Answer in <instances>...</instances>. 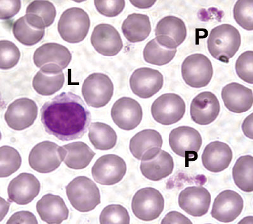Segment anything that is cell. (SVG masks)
<instances>
[{
    "mask_svg": "<svg viewBox=\"0 0 253 224\" xmlns=\"http://www.w3.org/2000/svg\"><path fill=\"white\" fill-rule=\"evenodd\" d=\"M111 116L119 128L130 131L141 123L143 112L138 102L130 97H123L113 105Z\"/></svg>",
    "mask_w": 253,
    "mask_h": 224,
    "instance_id": "cell-13",
    "label": "cell"
},
{
    "mask_svg": "<svg viewBox=\"0 0 253 224\" xmlns=\"http://www.w3.org/2000/svg\"><path fill=\"white\" fill-rule=\"evenodd\" d=\"M177 49L164 48L158 44L155 38L146 44L143 56L144 60L148 64L162 66L170 63L175 57Z\"/></svg>",
    "mask_w": 253,
    "mask_h": 224,
    "instance_id": "cell-33",
    "label": "cell"
},
{
    "mask_svg": "<svg viewBox=\"0 0 253 224\" xmlns=\"http://www.w3.org/2000/svg\"><path fill=\"white\" fill-rule=\"evenodd\" d=\"M36 210L42 221L47 224H61L69 217V209L60 196L47 194L36 204Z\"/></svg>",
    "mask_w": 253,
    "mask_h": 224,
    "instance_id": "cell-26",
    "label": "cell"
},
{
    "mask_svg": "<svg viewBox=\"0 0 253 224\" xmlns=\"http://www.w3.org/2000/svg\"><path fill=\"white\" fill-rule=\"evenodd\" d=\"M126 171L125 161L115 155L101 156L92 168V175L98 184L113 185L121 182Z\"/></svg>",
    "mask_w": 253,
    "mask_h": 224,
    "instance_id": "cell-11",
    "label": "cell"
},
{
    "mask_svg": "<svg viewBox=\"0 0 253 224\" xmlns=\"http://www.w3.org/2000/svg\"><path fill=\"white\" fill-rule=\"evenodd\" d=\"M122 31L128 42H142L145 40L151 33L150 18L147 15L132 13L124 20L122 25Z\"/></svg>",
    "mask_w": 253,
    "mask_h": 224,
    "instance_id": "cell-28",
    "label": "cell"
},
{
    "mask_svg": "<svg viewBox=\"0 0 253 224\" xmlns=\"http://www.w3.org/2000/svg\"><path fill=\"white\" fill-rule=\"evenodd\" d=\"M65 150V164L72 169H83L90 164L95 153L83 142H73L63 146Z\"/></svg>",
    "mask_w": 253,
    "mask_h": 224,
    "instance_id": "cell-29",
    "label": "cell"
},
{
    "mask_svg": "<svg viewBox=\"0 0 253 224\" xmlns=\"http://www.w3.org/2000/svg\"><path fill=\"white\" fill-rule=\"evenodd\" d=\"M234 17L237 24L247 31L253 30V1H238L235 4Z\"/></svg>",
    "mask_w": 253,
    "mask_h": 224,
    "instance_id": "cell-37",
    "label": "cell"
},
{
    "mask_svg": "<svg viewBox=\"0 0 253 224\" xmlns=\"http://www.w3.org/2000/svg\"><path fill=\"white\" fill-rule=\"evenodd\" d=\"M65 75L59 65L49 64L44 65L36 73L33 80V87L38 94L49 96L62 89Z\"/></svg>",
    "mask_w": 253,
    "mask_h": 224,
    "instance_id": "cell-22",
    "label": "cell"
},
{
    "mask_svg": "<svg viewBox=\"0 0 253 224\" xmlns=\"http://www.w3.org/2000/svg\"><path fill=\"white\" fill-rule=\"evenodd\" d=\"M22 158L17 149L8 146L0 148V177L6 178L19 170Z\"/></svg>",
    "mask_w": 253,
    "mask_h": 224,
    "instance_id": "cell-34",
    "label": "cell"
},
{
    "mask_svg": "<svg viewBox=\"0 0 253 224\" xmlns=\"http://www.w3.org/2000/svg\"><path fill=\"white\" fill-rule=\"evenodd\" d=\"M12 31L16 39L26 46L38 44L45 35V29L40 28L26 15L16 20L13 25Z\"/></svg>",
    "mask_w": 253,
    "mask_h": 224,
    "instance_id": "cell-30",
    "label": "cell"
},
{
    "mask_svg": "<svg viewBox=\"0 0 253 224\" xmlns=\"http://www.w3.org/2000/svg\"><path fill=\"white\" fill-rule=\"evenodd\" d=\"M89 138L95 149L107 151L116 146L117 135L114 129L103 123H91L89 128Z\"/></svg>",
    "mask_w": 253,
    "mask_h": 224,
    "instance_id": "cell-32",
    "label": "cell"
},
{
    "mask_svg": "<svg viewBox=\"0 0 253 224\" xmlns=\"http://www.w3.org/2000/svg\"><path fill=\"white\" fill-rule=\"evenodd\" d=\"M235 184L242 191H253V157L242 156L237 160L232 169Z\"/></svg>",
    "mask_w": 253,
    "mask_h": 224,
    "instance_id": "cell-31",
    "label": "cell"
},
{
    "mask_svg": "<svg viewBox=\"0 0 253 224\" xmlns=\"http://www.w3.org/2000/svg\"><path fill=\"white\" fill-rule=\"evenodd\" d=\"M91 41L96 52L107 56H116L123 48L121 35L110 24H101L95 27Z\"/></svg>",
    "mask_w": 253,
    "mask_h": 224,
    "instance_id": "cell-18",
    "label": "cell"
},
{
    "mask_svg": "<svg viewBox=\"0 0 253 224\" xmlns=\"http://www.w3.org/2000/svg\"><path fill=\"white\" fill-rule=\"evenodd\" d=\"M163 144L162 135L157 130H142L132 138L130 151L137 160L147 161L152 159L159 153Z\"/></svg>",
    "mask_w": 253,
    "mask_h": 224,
    "instance_id": "cell-19",
    "label": "cell"
},
{
    "mask_svg": "<svg viewBox=\"0 0 253 224\" xmlns=\"http://www.w3.org/2000/svg\"><path fill=\"white\" fill-rule=\"evenodd\" d=\"M130 2L135 7L140 9L151 8L156 3L155 0L154 1H130Z\"/></svg>",
    "mask_w": 253,
    "mask_h": 224,
    "instance_id": "cell-45",
    "label": "cell"
},
{
    "mask_svg": "<svg viewBox=\"0 0 253 224\" xmlns=\"http://www.w3.org/2000/svg\"><path fill=\"white\" fill-rule=\"evenodd\" d=\"M220 104L217 97L211 92H203L194 97L190 107L192 119L200 125H208L217 119Z\"/></svg>",
    "mask_w": 253,
    "mask_h": 224,
    "instance_id": "cell-16",
    "label": "cell"
},
{
    "mask_svg": "<svg viewBox=\"0 0 253 224\" xmlns=\"http://www.w3.org/2000/svg\"><path fill=\"white\" fill-rule=\"evenodd\" d=\"M235 68L239 78L253 84V52L248 51L242 53L237 58Z\"/></svg>",
    "mask_w": 253,
    "mask_h": 224,
    "instance_id": "cell-39",
    "label": "cell"
},
{
    "mask_svg": "<svg viewBox=\"0 0 253 224\" xmlns=\"http://www.w3.org/2000/svg\"><path fill=\"white\" fill-rule=\"evenodd\" d=\"M211 195L202 186L187 187L178 196V205L187 214L193 217L205 216L209 211Z\"/></svg>",
    "mask_w": 253,
    "mask_h": 224,
    "instance_id": "cell-21",
    "label": "cell"
},
{
    "mask_svg": "<svg viewBox=\"0 0 253 224\" xmlns=\"http://www.w3.org/2000/svg\"><path fill=\"white\" fill-rule=\"evenodd\" d=\"M38 221L33 213L29 211H20L15 213L8 219L6 224H37Z\"/></svg>",
    "mask_w": 253,
    "mask_h": 224,
    "instance_id": "cell-42",
    "label": "cell"
},
{
    "mask_svg": "<svg viewBox=\"0 0 253 224\" xmlns=\"http://www.w3.org/2000/svg\"><path fill=\"white\" fill-rule=\"evenodd\" d=\"M40 189V183L36 176L31 173L20 174L9 184V200L18 205H28L38 196Z\"/></svg>",
    "mask_w": 253,
    "mask_h": 224,
    "instance_id": "cell-20",
    "label": "cell"
},
{
    "mask_svg": "<svg viewBox=\"0 0 253 224\" xmlns=\"http://www.w3.org/2000/svg\"><path fill=\"white\" fill-rule=\"evenodd\" d=\"M130 217L128 210L121 205L112 204L104 208L99 217L101 224H129Z\"/></svg>",
    "mask_w": 253,
    "mask_h": 224,
    "instance_id": "cell-38",
    "label": "cell"
},
{
    "mask_svg": "<svg viewBox=\"0 0 253 224\" xmlns=\"http://www.w3.org/2000/svg\"><path fill=\"white\" fill-rule=\"evenodd\" d=\"M97 11L107 17H115L121 14L125 8V1H94Z\"/></svg>",
    "mask_w": 253,
    "mask_h": 224,
    "instance_id": "cell-40",
    "label": "cell"
},
{
    "mask_svg": "<svg viewBox=\"0 0 253 224\" xmlns=\"http://www.w3.org/2000/svg\"><path fill=\"white\" fill-rule=\"evenodd\" d=\"M161 224H192V221L181 213L177 211H171L164 217Z\"/></svg>",
    "mask_w": 253,
    "mask_h": 224,
    "instance_id": "cell-43",
    "label": "cell"
},
{
    "mask_svg": "<svg viewBox=\"0 0 253 224\" xmlns=\"http://www.w3.org/2000/svg\"><path fill=\"white\" fill-rule=\"evenodd\" d=\"M164 85V77L158 70L142 67L135 70L130 78L131 90L142 99L155 96Z\"/></svg>",
    "mask_w": 253,
    "mask_h": 224,
    "instance_id": "cell-15",
    "label": "cell"
},
{
    "mask_svg": "<svg viewBox=\"0 0 253 224\" xmlns=\"http://www.w3.org/2000/svg\"><path fill=\"white\" fill-rule=\"evenodd\" d=\"M65 157L62 147L50 141L36 144L29 155V164L31 168L40 173H49L60 166Z\"/></svg>",
    "mask_w": 253,
    "mask_h": 224,
    "instance_id": "cell-5",
    "label": "cell"
},
{
    "mask_svg": "<svg viewBox=\"0 0 253 224\" xmlns=\"http://www.w3.org/2000/svg\"><path fill=\"white\" fill-rule=\"evenodd\" d=\"M174 161L170 154L160 150L155 158L150 160L141 161L140 165L142 175L147 179L157 182L172 174Z\"/></svg>",
    "mask_w": 253,
    "mask_h": 224,
    "instance_id": "cell-27",
    "label": "cell"
},
{
    "mask_svg": "<svg viewBox=\"0 0 253 224\" xmlns=\"http://www.w3.org/2000/svg\"><path fill=\"white\" fill-rule=\"evenodd\" d=\"M169 144L174 153L189 161L197 159L202 145V138L198 130L190 126H179L169 135Z\"/></svg>",
    "mask_w": 253,
    "mask_h": 224,
    "instance_id": "cell-10",
    "label": "cell"
},
{
    "mask_svg": "<svg viewBox=\"0 0 253 224\" xmlns=\"http://www.w3.org/2000/svg\"><path fill=\"white\" fill-rule=\"evenodd\" d=\"M72 60V54L69 50L56 43H47L36 50L33 55L34 64L38 68L44 65L55 64L62 69H66Z\"/></svg>",
    "mask_w": 253,
    "mask_h": 224,
    "instance_id": "cell-24",
    "label": "cell"
},
{
    "mask_svg": "<svg viewBox=\"0 0 253 224\" xmlns=\"http://www.w3.org/2000/svg\"><path fill=\"white\" fill-rule=\"evenodd\" d=\"M20 9V1H0V19H11L19 12Z\"/></svg>",
    "mask_w": 253,
    "mask_h": 224,
    "instance_id": "cell-41",
    "label": "cell"
},
{
    "mask_svg": "<svg viewBox=\"0 0 253 224\" xmlns=\"http://www.w3.org/2000/svg\"><path fill=\"white\" fill-rule=\"evenodd\" d=\"M243 208L244 201L240 194L232 190H225L214 200L211 215L218 221L231 223L240 216Z\"/></svg>",
    "mask_w": 253,
    "mask_h": 224,
    "instance_id": "cell-17",
    "label": "cell"
},
{
    "mask_svg": "<svg viewBox=\"0 0 253 224\" xmlns=\"http://www.w3.org/2000/svg\"><path fill=\"white\" fill-rule=\"evenodd\" d=\"M91 20L86 12L80 8L67 9L58 23V31L63 40L71 44L82 42L89 33Z\"/></svg>",
    "mask_w": 253,
    "mask_h": 224,
    "instance_id": "cell-4",
    "label": "cell"
},
{
    "mask_svg": "<svg viewBox=\"0 0 253 224\" xmlns=\"http://www.w3.org/2000/svg\"><path fill=\"white\" fill-rule=\"evenodd\" d=\"M41 121L48 134L62 141H71L87 132L91 114L78 95L63 92L42 106Z\"/></svg>",
    "mask_w": 253,
    "mask_h": 224,
    "instance_id": "cell-1",
    "label": "cell"
},
{
    "mask_svg": "<svg viewBox=\"0 0 253 224\" xmlns=\"http://www.w3.org/2000/svg\"><path fill=\"white\" fill-rule=\"evenodd\" d=\"M26 14L33 15L40 18L46 28L53 24L56 16V10L50 1H35L31 2L26 9Z\"/></svg>",
    "mask_w": 253,
    "mask_h": 224,
    "instance_id": "cell-35",
    "label": "cell"
},
{
    "mask_svg": "<svg viewBox=\"0 0 253 224\" xmlns=\"http://www.w3.org/2000/svg\"><path fill=\"white\" fill-rule=\"evenodd\" d=\"M233 158L232 149L220 141L210 142L206 146L202 156L203 166L212 173H220L229 167Z\"/></svg>",
    "mask_w": 253,
    "mask_h": 224,
    "instance_id": "cell-23",
    "label": "cell"
},
{
    "mask_svg": "<svg viewBox=\"0 0 253 224\" xmlns=\"http://www.w3.org/2000/svg\"><path fill=\"white\" fill-rule=\"evenodd\" d=\"M164 203L161 192L153 187H146L139 190L133 197L132 212L140 220H155L164 210Z\"/></svg>",
    "mask_w": 253,
    "mask_h": 224,
    "instance_id": "cell-9",
    "label": "cell"
},
{
    "mask_svg": "<svg viewBox=\"0 0 253 224\" xmlns=\"http://www.w3.org/2000/svg\"><path fill=\"white\" fill-rule=\"evenodd\" d=\"M38 106L35 101L22 97L8 106L4 119L9 127L13 130H26L35 123L38 116Z\"/></svg>",
    "mask_w": 253,
    "mask_h": 224,
    "instance_id": "cell-12",
    "label": "cell"
},
{
    "mask_svg": "<svg viewBox=\"0 0 253 224\" xmlns=\"http://www.w3.org/2000/svg\"><path fill=\"white\" fill-rule=\"evenodd\" d=\"M221 97L226 108L236 114L248 112L253 106L252 90L238 83L225 86L221 92Z\"/></svg>",
    "mask_w": 253,
    "mask_h": 224,
    "instance_id": "cell-25",
    "label": "cell"
},
{
    "mask_svg": "<svg viewBox=\"0 0 253 224\" xmlns=\"http://www.w3.org/2000/svg\"><path fill=\"white\" fill-rule=\"evenodd\" d=\"M242 130L244 134L250 139H253V114L246 117L242 124Z\"/></svg>",
    "mask_w": 253,
    "mask_h": 224,
    "instance_id": "cell-44",
    "label": "cell"
},
{
    "mask_svg": "<svg viewBox=\"0 0 253 224\" xmlns=\"http://www.w3.org/2000/svg\"><path fill=\"white\" fill-rule=\"evenodd\" d=\"M114 87L107 74L93 73L87 77L82 86V94L88 106L103 108L114 95Z\"/></svg>",
    "mask_w": 253,
    "mask_h": 224,
    "instance_id": "cell-8",
    "label": "cell"
},
{
    "mask_svg": "<svg viewBox=\"0 0 253 224\" xmlns=\"http://www.w3.org/2000/svg\"><path fill=\"white\" fill-rule=\"evenodd\" d=\"M182 76L185 83L189 87H205L213 78V65L203 54H191L182 63Z\"/></svg>",
    "mask_w": 253,
    "mask_h": 224,
    "instance_id": "cell-7",
    "label": "cell"
},
{
    "mask_svg": "<svg viewBox=\"0 0 253 224\" xmlns=\"http://www.w3.org/2000/svg\"><path fill=\"white\" fill-rule=\"evenodd\" d=\"M155 40L164 48L173 50L184 42L187 36V28L180 18L167 16L158 22L155 29Z\"/></svg>",
    "mask_w": 253,
    "mask_h": 224,
    "instance_id": "cell-14",
    "label": "cell"
},
{
    "mask_svg": "<svg viewBox=\"0 0 253 224\" xmlns=\"http://www.w3.org/2000/svg\"><path fill=\"white\" fill-rule=\"evenodd\" d=\"M20 52L15 44L8 40L0 41V68L8 70L19 62Z\"/></svg>",
    "mask_w": 253,
    "mask_h": 224,
    "instance_id": "cell-36",
    "label": "cell"
},
{
    "mask_svg": "<svg viewBox=\"0 0 253 224\" xmlns=\"http://www.w3.org/2000/svg\"><path fill=\"white\" fill-rule=\"evenodd\" d=\"M186 106L179 95L169 93L158 97L151 106L153 119L162 125L168 126L181 120L186 113Z\"/></svg>",
    "mask_w": 253,
    "mask_h": 224,
    "instance_id": "cell-6",
    "label": "cell"
},
{
    "mask_svg": "<svg viewBox=\"0 0 253 224\" xmlns=\"http://www.w3.org/2000/svg\"><path fill=\"white\" fill-rule=\"evenodd\" d=\"M68 199L72 207L81 212L92 211L101 203L98 187L90 178L78 176L66 187Z\"/></svg>",
    "mask_w": 253,
    "mask_h": 224,
    "instance_id": "cell-3",
    "label": "cell"
},
{
    "mask_svg": "<svg viewBox=\"0 0 253 224\" xmlns=\"http://www.w3.org/2000/svg\"><path fill=\"white\" fill-rule=\"evenodd\" d=\"M240 33L232 25L223 24L212 29L207 40L208 50L213 57L228 64L241 46Z\"/></svg>",
    "mask_w": 253,
    "mask_h": 224,
    "instance_id": "cell-2",
    "label": "cell"
}]
</instances>
